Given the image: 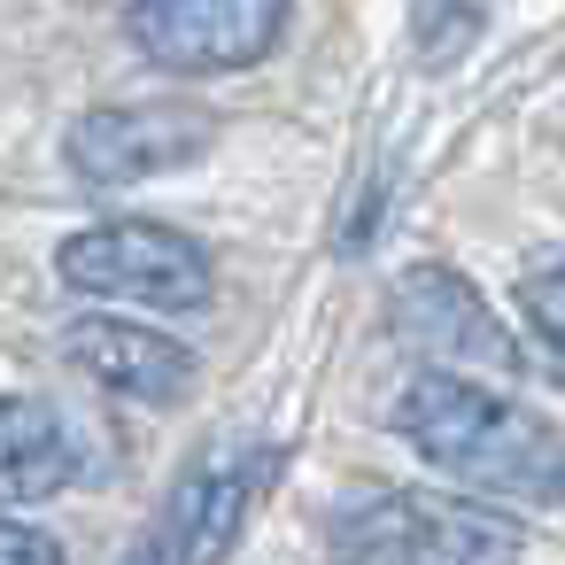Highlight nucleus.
<instances>
[{
    "instance_id": "f257e3e1",
    "label": "nucleus",
    "mask_w": 565,
    "mask_h": 565,
    "mask_svg": "<svg viewBox=\"0 0 565 565\" xmlns=\"http://www.w3.org/2000/svg\"><path fill=\"white\" fill-rule=\"evenodd\" d=\"M395 434L434 472L495 495V511L503 503H519V511H557L565 503V434L488 380L418 372L395 395Z\"/></svg>"
},
{
    "instance_id": "f03ea898",
    "label": "nucleus",
    "mask_w": 565,
    "mask_h": 565,
    "mask_svg": "<svg viewBox=\"0 0 565 565\" xmlns=\"http://www.w3.org/2000/svg\"><path fill=\"white\" fill-rule=\"evenodd\" d=\"M526 534L495 503L426 495V488H372L333 511L341 565H519Z\"/></svg>"
},
{
    "instance_id": "7ed1b4c3",
    "label": "nucleus",
    "mask_w": 565,
    "mask_h": 565,
    "mask_svg": "<svg viewBox=\"0 0 565 565\" xmlns=\"http://www.w3.org/2000/svg\"><path fill=\"white\" fill-rule=\"evenodd\" d=\"M55 279L71 295H94V302H132V310H163V318H186V310H210V256L171 233V225H148V217H109V225H86L55 248Z\"/></svg>"
},
{
    "instance_id": "20e7f679",
    "label": "nucleus",
    "mask_w": 565,
    "mask_h": 565,
    "mask_svg": "<svg viewBox=\"0 0 565 565\" xmlns=\"http://www.w3.org/2000/svg\"><path fill=\"white\" fill-rule=\"evenodd\" d=\"M271 472H279L271 441H241V434L210 441L179 472V488L163 495V511L148 519V534L132 542L125 565H225L241 526H248V511L264 503Z\"/></svg>"
},
{
    "instance_id": "39448f33",
    "label": "nucleus",
    "mask_w": 565,
    "mask_h": 565,
    "mask_svg": "<svg viewBox=\"0 0 565 565\" xmlns=\"http://www.w3.org/2000/svg\"><path fill=\"white\" fill-rule=\"evenodd\" d=\"M295 0H132V47L171 78H233L287 40Z\"/></svg>"
},
{
    "instance_id": "423d86ee",
    "label": "nucleus",
    "mask_w": 565,
    "mask_h": 565,
    "mask_svg": "<svg viewBox=\"0 0 565 565\" xmlns=\"http://www.w3.org/2000/svg\"><path fill=\"white\" fill-rule=\"evenodd\" d=\"M395 341L411 356H426V372H457V380H495V372L511 380V364H519L488 295L441 264H418L395 279Z\"/></svg>"
},
{
    "instance_id": "0eeeda50",
    "label": "nucleus",
    "mask_w": 565,
    "mask_h": 565,
    "mask_svg": "<svg viewBox=\"0 0 565 565\" xmlns=\"http://www.w3.org/2000/svg\"><path fill=\"white\" fill-rule=\"evenodd\" d=\"M210 148V117L179 109V102H117V109H86L63 140L71 171L86 186H140L163 179L179 163H194Z\"/></svg>"
},
{
    "instance_id": "6e6552de",
    "label": "nucleus",
    "mask_w": 565,
    "mask_h": 565,
    "mask_svg": "<svg viewBox=\"0 0 565 565\" xmlns=\"http://www.w3.org/2000/svg\"><path fill=\"white\" fill-rule=\"evenodd\" d=\"M63 356L109 387V395H132V403H179L194 387V349L140 326V318H78L63 333Z\"/></svg>"
},
{
    "instance_id": "1a4fd4ad",
    "label": "nucleus",
    "mask_w": 565,
    "mask_h": 565,
    "mask_svg": "<svg viewBox=\"0 0 565 565\" xmlns=\"http://www.w3.org/2000/svg\"><path fill=\"white\" fill-rule=\"evenodd\" d=\"M86 472L78 457V434L55 403L40 395H0V511H24V503H47L63 495L71 480Z\"/></svg>"
},
{
    "instance_id": "9d476101",
    "label": "nucleus",
    "mask_w": 565,
    "mask_h": 565,
    "mask_svg": "<svg viewBox=\"0 0 565 565\" xmlns=\"http://www.w3.org/2000/svg\"><path fill=\"white\" fill-rule=\"evenodd\" d=\"M519 310H526V326L542 333V349H550L557 372H565V248H542V256L526 264V279H519Z\"/></svg>"
},
{
    "instance_id": "9b49d317",
    "label": "nucleus",
    "mask_w": 565,
    "mask_h": 565,
    "mask_svg": "<svg viewBox=\"0 0 565 565\" xmlns=\"http://www.w3.org/2000/svg\"><path fill=\"white\" fill-rule=\"evenodd\" d=\"M0 565H63V550H55V534L24 526L17 511H0Z\"/></svg>"
}]
</instances>
